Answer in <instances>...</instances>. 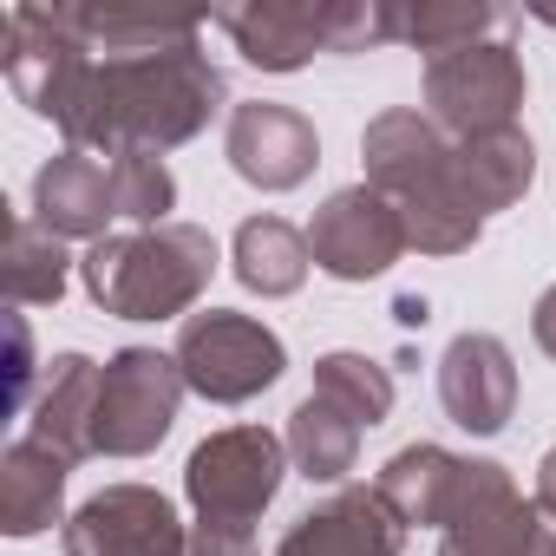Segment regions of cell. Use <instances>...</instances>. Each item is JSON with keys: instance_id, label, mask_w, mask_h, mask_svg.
<instances>
[{"instance_id": "6da1fadb", "label": "cell", "mask_w": 556, "mask_h": 556, "mask_svg": "<svg viewBox=\"0 0 556 556\" xmlns=\"http://www.w3.org/2000/svg\"><path fill=\"white\" fill-rule=\"evenodd\" d=\"M229 86L223 73L210 66V53L190 40V47H170V53H131V60H99L79 73L66 112H60V131H66V151H177L190 144L216 112H223Z\"/></svg>"}, {"instance_id": "7a4b0ae2", "label": "cell", "mask_w": 556, "mask_h": 556, "mask_svg": "<svg viewBox=\"0 0 556 556\" xmlns=\"http://www.w3.org/2000/svg\"><path fill=\"white\" fill-rule=\"evenodd\" d=\"M361 164H367V184L400 210L406 242L419 255H465L484 236V223L458 197L452 138L426 112H406V105L400 112H380L361 131Z\"/></svg>"}, {"instance_id": "3957f363", "label": "cell", "mask_w": 556, "mask_h": 556, "mask_svg": "<svg viewBox=\"0 0 556 556\" xmlns=\"http://www.w3.org/2000/svg\"><path fill=\"white\" fill-rule=\"evenodd\" d=\"M216 275V236L197 223H157V229H125L86 249L79 282L112 321H190Z\"/></svg>"}, {"instance_id": "277c9868", "label": "cell", "mask_w": 556, "mask_h": 556, "mask_svg": "<svg viewBox=\"0 0 556 556\" xmlns=\"http://www.w3.org/2000/svg\"><path fill=\"white\" fill-rule=\"evenodd\" d=\"M236 53L262 73H302L315 53H367L387 34V0H262V8H229L216 14Z\"/></svg>"}, {"instance_id": "5b68a950", "label": "cell", "mask_w": 556, "mask_h": 556, "mask_svg": "<svg viewBox=\"0 0 556 556\" xmlns=\"http://www.w3.org/2000/svg\"><path fill=\"white\" fill-rule=\"evenodd\" d=\"M289 478V445L268 426H223L210 432L190 465H184V497L197 510V523L216 530H255V517L275 504Z\"/></svg>"}, {"instance_id": "8992f818", "label": "cell", "mask_w": 556, "mask_h": 556, "mask_svg": "<svg viewBox=\"0 0 556 556\" xmlns=\"http://www.w3.org/2000/svg\"><path fill=\"white\" fill-rule=\"evenodd\" d=\"M177 367H184V387L216 400V406H242L255 393H268L289 367V348L275 328H262L255 315H229V308H210V315H190L177 328Z\"/></svg>"}, {"instance_id": "52a82bcc", "label": "cell", "mask_w": 556, "mask_h": 556, "mask_svg": "<svg viewBox=\"0 0 556 556\" xmlns=\"http://www.w3.org/2000/svg\"><path fill=\"white\" fill-rule=\"evenodd\" d=\"M517 112H523V60H517V47L484 40V47L426 60V118L452 144L510 131Z\"/></svg>"}, {"instance_id": "ba28073f", "label": "cell", "mask_w": 556, "mask_h": 556, "mask_svg": "<svg viewBox=\"0 0 556 556\" xmlns=\"http://www.w3.org/2000/svg\"><path fill=\"white\" fill-rule=\"evenodd\" d=\"M184 406V367L177 354L157 348H118L105 361V387H99V452L105 458H144L164 445V432L177 426Z\"/></svg>"}, {"instance_id": "9c48e42d", "label": "cell", "mask_w": 556, "mask_h": 556, "mask_svg": "<svg viewBox=\"0 0 556 556\" xmlns=\"http://www.w3.org/2000/svg\"><path fill=\"white\" fill-rule=\"evenodd\" d=\"M406 249H413L406 223L374 184L334 190L308 223V255H315V268L334 275V282H374V275H387Z\"/></svg>"}, {"instance_id": "30bf717a", "label": "cell", "mask_w": 556, "mask_h": 556, "mask_svg": "<svg viewBox=\"0 0 556 556\" xmlns=\"http://www.w3.org/2000/svg\"><path fill=\"white\" fill-rule=\"evenodd\" d=\"M60 543L66 556H190V530L151 484H105L66 517Z\"/></svg>"}, {"instance_id": "8fae6325", "label": "cell", "mask_w": 556, "mask_h": 556, "mask_svg": "<svg viewBox=\"0 0 556 556\" xmlns=\"http://www.w3.org/2000/svg\"><path fill=\"white\" fill-rule=\"evenodd\" d=\"M497 478V465L491 458H458V452H445V445H406V452H393L387 465H380V478H374V491H380V504L400 517V530L413 523H432V530H452L471 504H478V491Z\"/></svg>"}, {"instance_id": "7c38bea8", "label": "cell", "mask_w": 556, "mask_h": 556, "mask_svg": "<svg viewBox=\"0 0 556 556\" xmlns=\"http://www.w3.org/2000/svg\"><path fill=\"white\" fill-rule=\"evenodd\" d=\"M223 157L242 184L255 190H295L315 177L321 164V138L315 125L295 112V105H275V99H249L229 112V131H223Z\"/></svg>"}, {"instance_id": "4fadbf2b", "label": "cell", "mask_w": 556, "mask_h": 556, "mask_svg": "<svg viewBox=\"0 0 556 556\" xmlns=\"http://www.w3.org/2000/svg\"><path fill=\"white\" fill-rule=\"evenodd\" d=\"M439 406L458 432L491 439L517 413V361L497 334H458L439 354Z\"/></svg>"}, {"instance_id": "5bb4252c", "label": "cell", "mask_w": 556, "mask_h": 556, "mask_svg": "<svg viewBox=\"0 0 556 556\" xmlns=\"http://www.w3.org/2000/svg\"><path fill=\"white\" fill-rule=\"evenodd\" d=\"M275 556H400V517L380 504V491L354 484L302 510L289 536L275 543Z\"/></svg>"}, {"instance_id": "9a60e30c", "label": "cell", "mask_w": 556, "mask_h": 556, "mask_svg": "<svg viewBox=\"0 0 556 556\" xmlns=\"http://www.w3.org/2000/svg\"><path fill=\"white\" fill-rule=\"evenodd\" d=\"M99 387H105V361L92 354H60L47 361L40 400L27 413V439H40L47 452H60L66 465L99 452Z\"/></svg>"}, {"instance_id": "2e32d148", "label": "cell", "mask_w": 556, "mask_h": 556, "mask_svg": "<svg viewBox=\"0 0 556 556\" xmlns=\"http://www.w3.org/2000/svg\"><path fill=\"white\" fill-rule=\"evenodd\" d=\"M118 216L112 197V164H99L92 151H60L40 164L34 177V223L60 242H105V223Z\"/></svg>"}, {"instance_id": "e0dca14e", "label": "cell", "mask_w": 556, "mask_h": 556, "mask_svg": "<svg viewBox=\"0 0 556 556\" xmlns=\"http://www.w3.org/2000/svg\"><path fill=\"white\" fill-rule=\"evenodd\" d=\"M439 556H549V517L536 497H517L504 471L452 530H439Z\"/></svg>"}, {"instance_id": "ac0fdd59", "label": "cell", "mask_w": 556, "mask_h": 556, "mask_svg": "<svg viewBox=\"0 0 556 556\" xmlns=\"http://www.w3.org/2000/svg\"><path fill=\"white\" fill-rule=\"evenodd\" d=\"M452 177H458V197H465V210L484 223V216H497V210H510L523 190H530V177H536V144H530V131H491V138H465V144H452Z\"/></svg>"}, {"instance_id": "d6986e66", "label": "cell", "mask_w": 556, "mask_h": 556, "mask_svg": "<svg viewBox=\"0 0 556 556\" xmlns=\"http://www.w3.org/2000/svg\"><path fill=\"white\" fill-rule=\"evenodd\" d=\"M66 458L47 452L40 439H14L0 458V530L8 536H40L66 510Z\"/></svg>"}, {"instance_id": "ffe728a7", "label": "cell", "mask_w": 556, "mask_h": 556, "mask_svg": "<svg viewBox=\"0 0 556 556\" xmlns=\"http://www.w3.org/2000/svg\"><path fill=\"white\" fill-rule=\"evenodd\" d=\"M60 21L99 53V60H131V53H170L197 40V14H151V8H99V0H79V8H60Z\"/></svg>"}, {"instance_id": "44dd1931", "label": "cell", "mask_w": 556, "mask_h": 556, "mask_svg": "<svg viewBox=\"0 0 556 556\" xmlns=\"http://www.w3.org/2000/svg\"><path fill=\"white\" fill-rule=\"evenodd\" d=\"M229 262H236V282L249 289V295H295L302 282H308V268H315V255H308V229H295V223H282V216H249L242 229H236V249H229Z\"/></svg>"}, {"instance_id": "7402d4cb", "label": "cell", "mask_w": 556, "mask_h": 556, "mask_svg": "<svg viewBox=\"0 0 556 556\" xmlns=\"http://www.w3.org/2000/svg\"><path fill=\"white\" fill-rule=\"evenodd\" d=\"M497 27H504V14L491 8V0H419V8H387V34L400 47L426 53V60L484 47Z\"/></svg>"}, {"instance_id": "603a6c76", "label": "cell", "mask_w": 556, "mask_h": 556, "mask_svg": "<svg viewBox=\"0 0 556 556\" xmlns=\"http://www.w3.org/2000/svg\"><path fill=\"white\" fill-rule=\"evenodd\" d=\"M282 445H289V465H295L308 484H341V478L354 471V458H361V426H354L334 400L308 393V400L289 413Z\"/></svg>"}, {"instance_id": "cb8c5ba5", "label": "cell", "mask_w": 556, "mask_h": 556, "mask_svg": "<svg viewBox=\"0 0 556 556\" xmlns=\"http://www.w3.org/2000/svg\"><path fill=\"white\" fill-rule=\"evenodd\" d=\"M73 282L66 242L47 236L34 216H8V262H0V289H8V308H53Z\"/></svg>"}, {"instance_id": "d4e9b609", "label": "cell", "mask_w": 556, "mask_h": 556, "mask_svg": "<svg viewBox=\"0 0 556 556\" xmlns=\"http://www.w3.org/2000/svg\"><path fill=\"white\" fill-rule=\"evenodd\" d=\"M315 393L334 400L361 432L393 413V374L380 361H367V354H321L315 361Z\"/></svg>"}, {"instance_id": "484cf974", "label": "cell", "mask_w": 556, "mask_h": 556, "mask_svg": "<svg viewBox=\"0 0 556 556\" xmlns=\"http://www.w3.org/2000/svg\"><path fill=\"white\" fill-rule=\"evenodd\" d=\"M112 197H118V216L138 223V229H157V223H177V177L157 151H118L112 157Z\"/></svg>"}, {"instance_id": "4316f807", "label": "cell", "mask_w": 556, "mask_h": 556, "mask_svg": "<svg viewBox=\"0 0 556 556\" xmlns=\"http://www.w3.org/2000/svg\"><path fill=\"white\" fill-rule=\"evenodd\" d=\"M34 328L21 308H8V406L14 413H34Z\"/></svg>"}, {"instance_id": "83f0119b", "label": "cell", "mask_w": 556, "mask_h": 556, "mask_svg": "<svg viewBox=\"0 0 556 556\" xmlns=\"http://www.w3.org/2000/svg\"><path fill=\"white\" fill-rule=\"evenodd\" d=\"M190 556H255V530H216V523H197V530H190Z\"/></svg>"}, {"instance_id": "f1b7e54d", "label": "cell", "mask_w": 556, "mask_h": 556, "mask_svg": "<svg viewBox=\"0 0 556 556\" xmlns=\"http://www.w3.org/2000/svg\"><path fill=\"white\" fill-rule=\"evenodd\" d=\"M530 334H536V348L556 361V282L536 295V308H530Z\"/></svg>"}, {"instance_id": "f546056e", "label": "cell", "mask_w": 556, "mask_h": 556, "mask_svg": "<svg viewBox=\"0 0 556 556\" xmlns=\"http://www.w3.org/2000/svg\"><path fill=\"white\" fill-rule=\"evenodd\" d=\"M536 510L549 517V530H556V445L543 452V465H536Z\"/></svg>"}, {"instance_id": "4dcf8cb0", "label": "cell", "mask_w": 556, "mask_h": 556, "mask_svg": "<svg viewBox=\"0 0 556 556\" xmlns=\"http://www.w3.org/2000/svg\"><path fill=\"white\" fill-rule=\"evenodd\" d=\"M536 21H543V27H556V8H536Z\"/></svg>"}, {"instance_id": "1f68e13d", "label": "cell", "mask_w": 556, "mask_h": 556, "mask_svg": "<svg viewBox=\"0 0 556 556\" xmlns=\"http://www.w3.org/2000/svg\"><path fill=\"white\" fill-rule=\"evenodd\" d=\"M549 556H556V543H549Z\"/></svg>"}]
</instances>
